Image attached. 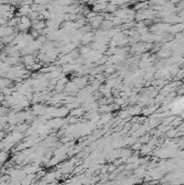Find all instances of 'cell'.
<instances>
[{"label":"cell","mask_w":184,"mask_h":185,"mask_svg":"<svg viewBox=\"0 0 184 185\" xmlns=\"http://www.w3.org/2000/svg\"><path fill=\"white\" fill-rule=\"evenodd\" d=\"M175 108H177V109H183L184 108V96L181 98L180 100L175 103Z\"/></svg>","instance_id":"1"}]
</instances>
